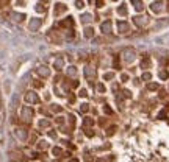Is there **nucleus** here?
<instances>
[{"label":"nucleus","instance_id":"nucleus-1","mask_svg":"<svg viewBox=\"0 0 169 162\" xmlns=\"http://www.w3.org/2000/svg\"><path fill=\"white\" fill-rule=\"evenodd\" d=\"M33 115H34V111L31 109L30 106H24L22 109H20V117H22L25 122H31Z\"/></svg>","mask_w":169,"mask_h":162},{"label":"nucleus","instance_id":"nucleus-2","mask_svg":"<svg viewBox=\"0 0 169 162\" xmlns=\"http://www.w3.org/2000/svg\"><path fill=\"white\" fill-rule=\"evenodd\" d=\"M135 56H136V53L133 48H125L124 52H122V59L127 62V64H130L131 61H135Z\"/></svg>","mask_w":169,"mask_h":162},{"label":"nucleus","instance_id":"nucleus-3","mask_svg":"<svg viewBox=\"0 0 169 162\" xmlns=\"http://www.w3.org/2000/svg\"><path fill=\"white\" fill-rule=\"evenodd\" d=\"M117 30H119L121 34H127L128 31H130V25H128V22H125V20H119V22H117Z\"/></svg>","mask_w":169,"mask_h":162},{"label":"nucleus","instance_id":"nucleus-4","mask_svg":"<svg viewBox=\"0 0 169 162\" xmlns=\"http://www.w3.org/2000/svg\"><path fill=\"white\" fill-rule=\"evenodd\" d=\"M36 73L39 76H42V78H49V76H50V69L45 67V66H41V67L36 69Z\"/></svg>","mask_w":169,"mask_h":162},{"label":"nucleus","instance_id":"nucleus-5","mask_svg":"<svg viewBox=\"0 0 169 162\" xmlns=\"http://www.w3.org/2000/svg\"><path fill=\"white\" fill-rule=\"evenodd\" d=\"M133 22L138 26H146L147 22H149V17H144V16H135L133 17Z\"/></svg>","mask_w":169,"mask_h":162},{"label":"nucleus","instance_id":"nucleus-6","mask_svg":"<svg viewBox=\"0 0 169 162\" xmlns=\"http://www.w3.org/2000/svg\"><path fill=\"white\" fill-rule=\"evenodd\" d=\"M25 100L28 103H39V97H38V94H34V92H27V95H25Z\"/></svg>","mask_w":169,"mask_h":162},{"label":"nucleus","instance_id":"nucleus-7","mask_svg":"<svg viewBox=\"0 0 169 162\" xmlns=\"http://www.w3.org/2000/svg\"><path fill=\"white\" fill-rule=\"evenodd\" d=\"M111 26H113L111 20H105V22H102V25H100V30H102V33L108 34L110 31H111Z\"/></svg>","mask_w":169,"mask_h":162},{"label":"nucleus","instance_id":"nucleus-8","mask_svg":"<svg viewBox=\"0 0 169 162\" xmlns=\"http://www.w3.org/2000/svg\"><path fill=\"white\" fill-rule=\"evenodd\" d=\"M85 76L86 78H96L97 76V70L94 67H85Z\"/></svg>","mask_w":169,"mask_h":162},{"label":"nucleus","instance_id":"nucleus-9","mask_svg":"<svg viewBox=\"0 0 169 162\" xmlns=\"http://www.w3.org/2000/svg\"><path fill=\"white\" fill-rule=\"evenodd\" d=\"M72 25H74L72 17H68V19H64L63 22H60V26H63V28H72Z\"/></svg>","mask_w":169,"mask_h":162},{"label":"nucleus","instance_id":"nucleus-10","mask_svg":"<svg viewBox=\"0 0 169 162\" xmlns=\"http://www.w3.org/2000/svg\"><path fill=\"white\" fill-rule=\"evenodd\" d=\"M63 66H64L63 58H58V59L53 62V67H55V70H56V72H61V70H63Z\"/></svg>","mask_w":169,"mask_h":162},{"label":"nucleus","instance_id":"nucleus-11","mask_svg":"<svg viewBox=\"0 0 169 162\" xmlns=\"http://www.w3.org/2000/svg\"><path fill=\"white\" fill-rule=\"evenodd\" d=\"M42 25V22L39 19H34V20H31L30 22V30H33V31H36L38 28H39V26Z\"/></svg>","mask_w":169,"mask_h":162},{"label":"nucleus","instance_id":"nucleus-12","mask_svg":"<svg viewBox=\"0 0 169 162\" xmlns=\"http://www.w3.org/2000/svg\"><path fill=\"white\" fill-rule=\"evenodd\" d=\"M66 11V5L64 3H56L55 5V14L58 16V14H61V13H64Z\"/></svg>","mask_w":169,"mask_h":162},{"label":"nucleus","instance_id":"nucleus-13","mask_svg":"<svg viewBox=\"0 0 169 162\" xmlns=\"http://www.w3.org/2000/svg\"><path fill=\"white\" fill-rule=\"evenodd\" d=\"M150 9L154 13H160L161 11V3H160V2H154V3L150 5Z\"/></svg>","mask_w":169,"mask_h":162},{"label":"nucleus","instance_id":"nucleus-14","mask_svg":"<svg viewBox=\"0 0 169 162\" xmlns=\"http://www.w3.org/2000/svg\"><path fill=\"white\" fill-rule=\"evenodd\" d=\"M94 123H96V122H94L91 117H85V120H83V128H85V126H92Z\"/></svg>","mask_w":169,"mask_h":162},{"label":"nucleus","instance_id":"nucleus-15","mask_svg":"<svg viewBox=\"0 0 169 162\" xmlns=\"http://www.w3.org/2000/svg\"><path fill=\"white\" fill-rule=\"evenodd\" d=\"M131 3L135 5V9L136 11H143V2H138V0H133V2H131Z\"/></svg>","mask_w":169,"mask_h":162},{"label":"nucleus","instance_id":"nucleus-16","mask_svg":"<svg viewBox=\"0 0 169 162\" xmlns=\"http://www.w3.org/2000/svg\"><path fill=\"white\" fill-rule=\"evenodd\" d=\"M68 75L69 76H75V75H77V67H75V66L68 67Z\"/></svg>","mask_w":169,"mask_h":162},{"label":"nucleus","instance_id":"nucleus-17","mask_svg":"<svg viewBox=\"0 0 169 162\" xmlns=\"http://www.w3.org/2000/svg\"><path fill=\"white\" fill-rule=\"evenodd\" d=\"M94 36V30L91 28V26H88V28H85V38H92Z\"/></svg>","mask_w":169,"mask_h":162},{"label":"nucleus","instance_id":"nucleus-18","mask_svg":"<svg viewBox=\"0 0 169 162\" xmlns=\"http://www.w3.org/2000/svg\"><path fill=\"white\" fill-rule=\"evenodd\" d=\"M149 66H150V59H149V58H144V59L143 61H141V69H147V67H149Z\"/></svg>","mask_w":169,"mask_h":162},{"label":"nucleus","instance_id":"nucleus-19","mask_svg":"<svg viewBox=\"0 0 169 162\" xmlns=\"http://www.w3.org/2000/svg\"><path fill=\"white\" fill-rule=\"evenodd\" d=\"M158 87H160L158 83H149V84H147V91H157Z\"/></svg>","mask_w":169,"mask_h":162},{"label":"nucleus","instance_id":"nucleus-20","mask_svg":"<svg viewBox=\"0 0 169 162\" xmlns=\"http://www.w3.org/2000/svg\"><path fill=\"white\" fill-rule=\"evenodd\" d=\"M158 76H160V79H168L169 78V72L168 70H161L160 73H158Z\"/></svg>","mask_w":169,"mask_h":162},{"label":"nucleus","instance_id":"nucleus-21","mask_svg":"<svg viewBox=\"0 0 169 162\" xmlns=\"http://www.w3.org/2000/svg\"><path fill=\"white\" fill-rule=\"evenodd\" d=\"M117 13H119L121 16H125L127 14V6H125V5H121V6L117 8Z\"/></svg>","mask_w":169,"mask_h":162},{"label":"nucleus","instance_id":"nucleus-22","mask_svg":"<svg viewBox=\"0 0 169 162\" xmlns=\"http://www.w3.org/2000/svg\"><path fill=\"white\" fill-rule=\"evenodd\" d=\"M141 78H143L144 81H150V79H152V73H150V72H144Z\"/></svg>","mask_w":169,"mask_h":162},{"label":"nucleus","instance_id":"nucleus-23","mask_svg":"<svg viewBox=\"0 0 169 162\" xmlns=\"http://www.w3.org/2000/svg\"><path fill=\"white\" fill-rule=\"evenodd\" d=\"M17 136H19V139H22V140H25V139H27V132H25V129H19V132H17Z\"/></svg>","mask_w":169,"mask_h":162},{"label":"nucleus","instance_id":"nucleus-24","mask_svg":"<svg viewBox=\"0 0 169 162\" xmlns=\"http://www.w3.org/2000/svg\"><path fill=\"white\" fill-rule=\"evenodd\" d=\"M96 89H97V91L100 92V94H103V92L106 91V89H105V86H103V84H102V83H99L97 86H96Z\"/></svg>","mask_w":169,"mask_h":162},{"label":"nucleus","instance_id":"nucleus-25","mask_svg":"<svg viewBox=\"0 0 169 162\" xmlns=\"http://www.w3.org/2000/svg\"><path fill=\"white\" fill-rule=\"evenodd\" d=\"M113 67L114 69H121V64H119V56L114 58V61H113Z\"/></svg>","mask_w":169,"mask_h":162},{"label":"nucleus","instance_id":"nucleus-26","mask_svg":"<svg viewBox=\"0 0 169 162\" xmlns=\"http://www.w3.org/2000/svg\"><path fill=\"white\" fill-rule=\"evenodd\" d=\"M89 20H91V14H83V16H82V22H83V23L89 22Z\"/></svg>","mask_w":169,"mask_h":162},{"label":"nucleus","instance_id":"nucleus-27","mask_svg":"<svg viewBox=\"0 0 169 162\" xmlns=\"http://www.w3.org/2000/svg\"><path fill=\"white\" fill-rule=\"evenodd\" d=\"M113 78H114V73H113V72H108V73L103 75V79H106V81H108V79H113Z\"/></svg>","mask_w":169,"mask_h":162},{"label":"nucleus","instance_id":"nucleus-28","mask_svg":"<svg viewBox=\"0 0 169 162\" xmlns=\"http://www.w3.org/2000/svg\"><path fill=\"white\" fill-rule=\"evenodd\" d=\"M80 109H82V112H88V111H89V105H88V103H83V105L80 106Z\"/></svg>","mask_w":169,"mask_h":162},{"label":"nucleus","instance_id":"nucleus-29","mask_svg":"<svg viewBox=\"0 0 169 162\" xmlns=\"http://www.w3.org/2000/svg\"><path fill=\"white\" fill-rule=\"evenodd\" d=\"M114 132H116V126H110V128L106 129V134H108V136H113Z\"/></svg>","mask_w":169,"mask_h":162},{"label":"nucleus","instance_id":"nucleus-30","mask_svg":"<svg viewBox=\"0 0 169 162\" xmlns=\"http://www.w3.org/2000/svg\"><path fill=\"white\" fill-rule=\"evenodd\" d=\"M85 129V134H86L88 137H92L94 136V132H92V129H89V128H83Z\"/></svg>","mask_w":169,"mask_h":162},{"label":"nucleus","instance_id":"nucleus-31","mask_svg":"<svg viewBox=\"0 0 169 162\" xmlns=\"http://www.w3.org/2000/svg\"><path fill=\"white\" fill-rule=\"evenodd\" d=\"M103 111H105V114H110V115H111V114H113V109H111V108H110L108 105H105V108H103Z\"/></svg>","mask_w":169,"mask_h":162},{"label":"nucleus","instance_id":"nucleus-32","mask_svg":"<svg viewBox=\"0 0 169 162\" xmlns=\"http://www.w3.org/2000/svg\"><path fill=\"white\" fill-rule=\"evenodd\" d=\"M61 153H63V151H61V148H58V147L53 148V154H55V156H60Z\"/></svg>","mask_w":169,"mask_h":162},{"label":"nucleus","instance_id":"nucleus-33","mask_svg":"<svg viewBox=\"0 0 169 162\" xmlns=\"http://www.w3.org/2000/svg\"><path fill=\"white\" fill-rule=\"evenodd\" d=\"M38 147L41 148V150H44V148L49 147V143H47V142H39V145H38Z\"/></svg>","mask_w":169,"mask_h":162},{"label":"nucleus","instance_id":"nucleus-34","mask_svg":"<svg viewBox=\"0 0 169 162\" xmlns=\"http://www.w3.org/2000/svg\"><path fill=\"white\" fill-rule=\"evenodd\" d=\"M39 126L45 128V126H49V122H47V120H41V122H39Z\"/></svg>","mask_w":169,"mask_h":162},{"label":"nucleus","instance_id":"nucleus-35","mask_svg":"<svg viewBox=\"0 0 169 162\" xmlns=\"http://www.w3.org/2000/svg\"><path fill=\"white\" fill-rule=\"evenodd\" d=\"M74 36H75L74 30H69V33H68V39H74Z\"/></svg>","mask_w":169,"mask_h":162},{"label":"nucleus","instance_id":"nucleus-36","mask_svg":"<svg viewBox=\"0 0 169 162\" xmlns=\"http://www.w3.org/2000/svg\"><path fill=\"white\" fill-rule=\"evenodd\" d=\"M71 87H72V89L78 87V81H75V79H74V81H71Z\"/></svg>","mask_w":169,"mask_h":162},{"label":"nucleus","instance_id":"nucleus-37","mask_svg":"<svg viewBox=\"0 0 169 162\" xmlns=\"http://www.w3.org/2000/svg\"><path fill=\"white\" fill-rule=\"evenodd\" d=\"M52 111H55V112H58V111H61V108L58 105H52Z\"/></svg>","mask_w":169,"mask_h":162},{"label":"nucleus","instance_id":"nucleus-38","mask_svg":"<svg viewBox=\"0 0 169 162\" xmlns=\"http://www.w3.org/2000/svg\"><path fill=\"white\" fill-rule=\"evenodd\" d=\"M69 122H71V125L74 126L75 125V115H69Z\"/></svg>","mask_w":169,"mask_h":162},{"label":"nucleus","instance_id":"nucleus-39","mask_svg":"<svg viewBox=\"0 0 169 162\" xmlns=\"http://www.w3.org/2000/svg\"><path fill=\"white\" fill-rule=\"evenodd\" d=\"M80 97H86V95H88V92H86V89H82V91H80Z\"/></svg>","mask_w":169,"mask_h":162},{"label":"nucleus","instance_id":"nucleus-40","mask_svg":"<svg viewBox=\"0 0 169 162\" xmlns=\"http://www.w3.org/2000/svg\"><path fill=\"white\" fill-rule=\"evenodd\" d=\"M121 79H122V81H128V75L127 73H122V75H121Z\"/></svg>","mask_w":169,"mask_h":162},{"label":"nucleus","instance_id":"nucleus-41","mask_svg":"<svg viewBox=\"0 0 169 162\" xmlns=\"http://www.w3.org/2000/svg\"><path fill=\"white\" fill-rule=\"evenodd\" d=\"M33 86H34V87H38V89H39V87H42V86H44V84H42L41 81H36V83H33Z\"/></svg>","mask_w":169,"mask_h":162},{"label":"nucleus","instance_id":"nucleus-42","mask_svg":"<svg viewBox=\"0 0 169 162\" xmlns=\"http://www.w3.org/2000/svg\"><path fill=\"white\" fill-rule=\"evenodd\" d=\"M122 94H124V97H125V98H130V97H131L130 91H124V92H122Z\"/></svg>","mask_w":169,"mask_h":162},{"label":"nucleus","instance_id":"nucleus-43","mask_svg":"<svg viewBox=\"0 0 169 162\" xmlns=\"http://www.w3.org/2000/svg\"><path fill=\"white\" fill-rule=\"evenodd\" d=\"M36 11H39V13H42L44 11V8H42V5L39 3V5H36Z\"/></svg>","mask_w":169,"mask_h":162},{"label":"nucleus","instance_id":"nucleus-44","mask_svg":"<svg viewBox=\"0 0 169 162\" xmlns=\"http://www.w3.org/2000/svg\"><path fill=\"white\" fill-rule=\"evenodd\" d=\"M56 123H60V125H63V123H64V120H63V117H58V118H56Z\"/></svg>","mask_w":169,"mask_h":162},{"label":"nucleus","instance_id":"nucleus-45","mask_svg":"<svg viewBox=\"0 0 169 162\" xmlns=\"http://www.w3.org/2000/svg\"><path fill=\"white\" fill-rule=\"evenodd\" d=\"M69 101H72V103L75 101V95H71V97H69Z\"/></svg>","mask_w":169,"mask_h":162},{"label":"nucleus","instance_id":"nucleus-46","mask_svg":"<svg viewBox=\"0 0 169 162\" xmlns=\"http://www.w3.org/2000/svg\"><path fill=\"white\" fill-rule=\"evenodd\" d=\"M96 162H106V161H105V159H102V158H97V159H96Z\"/></svg>","mask_w":169,"mask_h":162},{"label":"nucleus","instance_id":"nucleus-47","mask_svg":"<svg viewBox=\"0 0 169 162\" xmlns=\"http://www.w3.org/2000/svg\"><path fill=\"white\" fill-rule=\"evenodd\" d=\"M69 162H78V161H77V159H71V161H69Z\"/></svg>","mask_w":169,"mask_h":162}]
</instances>
